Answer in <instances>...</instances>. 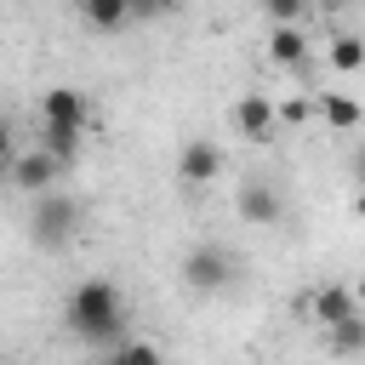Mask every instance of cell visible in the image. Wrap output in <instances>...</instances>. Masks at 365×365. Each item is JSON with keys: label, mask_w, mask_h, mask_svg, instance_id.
<instances>
[{"label": "cell", "mask_w": 365, "mask_h": 365, "mask_svg": "<svg viewBox=\"0 0 365 365\" xmlns=\"http://www.w3.org/2000/svg\"><path fill=\"white\" fill-rule=\"evenodd\" d=\"M234 131H240L245 143H268V137H274V97L245 91V97L234 103Z\"/></svg>", "instance_id": "cell-8"}, {"label": "cell", "mask_w": 365, "mask_h": 365, "mask_svg": "<svg viewBox=\"0 0 365 365\" xmlns=\"http://www.w3.org/2000/svg\"><path fill=\"white\" fill-rule=\"evenodd\" d=\"M74 228H80V200H68L63 188H51V194L34 200V211H29V240L34 245L57 251V245L74 240Z\"/></svg>", "instance_id": "cell-2"}, {"label": "cell", "mask_w": 365, "mask_h": 365, "mask_svg": "<svg viewBox=\"0 0 365 365\" xmlns=\"http://www.w3.org/2000/svg\"><path fill=\"white\" fill-rule=\"evenodd\" d=\"M234 274H240V257H234L228 245H194V251L182 257V285H188V291H200V297L222 291Z\"/></svg>", "instance_id": "cell-3"}, {"label": "cell", "mask_w": 365, "mask_h": 365, "mask_svg": "<svg viewBox=\"0 0 365 365\" xmlns=\"http://www.w3.org/2000/svg\"><path fill=\"white\" fill-rule=\"evenodd\" d=\"M40 125L86 131V125H91V103H86V91H74V86H51V91L40 97Z\"/></svg>", "instance_id": "cell-4"}, {"label": "cell", "mask_w": 365, "mask_h": 365, "mask_svg": "<svg viewBox=\"0 0 365 365\" xmlns=\"http://www.w3.org/2000/svg\"><path fill=\"white\" fill-rule=\"evenodd\" d=\"M234 205H240V217H245L251 228H274V222L285 217V200H279V188H274L268 177H245L240 194H234Z\"/></svg>", "instance_id": "cell-6"}, {"label": "cell", "mask_w": 365, "mask_h": 365, "mask_svg": "<svg viewBox=\"0 0 365 365\" xmlns=\"http://www.w3.org/2000/svg\"><path fill=\"white\" fill-rule=\"evenodd\" d=\"M308 314L319 319V331H336V325L359 319V297H354L348 285H319V291L308 297Z\"/></svg>", "instance_id": "cell-7"}, {"label": "cell", "mask_w": 365, "mask_h": 365, "mask_svg": "<svg viewBox=\"0 0 365 365\" xmlns=\"http://www.w3.org/2000/svg\"><path fill=\"white\" fill-rule=\"evenodd\" d=\"M331 348H336V354H359V348H365V314L348 319V325H336V331H331Z\"/></svg>", "instance_id": "cell-14"}, {"label": "cell", "mask_w": 365, "mask_h": 365, "mask_svg": "<svg viewBox=\"0 0 365 365\" xmlns=\"http://www.w3.org/2000/svg\"><path fill=\"white\" fill-rule=\"evenodd\" d=\"M217 177H222V148H217L211 137H188L182 154H177V182H182V188H205V182H217Z\"/></svg>", "instance_id": "cell-5"}, {"label": "cell", "mask_w": 365, "mask_h": 365, "mask_svg": "<svg viewBox=\"0 0 365 365\" xmlns=\"http://www.w3.org/2000/svg\"><path fill=\"white\" fill-rule=\"evenodd\" d=\"M319 114H325L331 131H354V125H359V103L342 97V91H319Z\"/></svg>", "instance_id": "cell-11"}, {"label": "cell", "mask_w": 365, "mask_h": 365, "mask_svg": "<svg viewBox=\"0 0 365 365\" xmlns=\"http://www.w3.org/2000/svg\"><path fill=\"white\" fill-rule=\"evenodd\" d=\"M103 365H120V359H114V354H108V359H103Z\"/></svg>", "instance_id": "cell-18"}, {"label": "cell", "mask_w": 365, "mask_h": 365, "mask_svg": "<svg viewBox=\"0 0 365 365\" xmlns=\"http://www.w3.org/2000/svg\"><path fill=\"white\" fill-rule=\"evenodd\" d=\"M114 359H120V365H165V354H160L154 342H125Z\"/></svg>", "instance_id": "cell-15"}, {"label": "cell", "mask_w": 365, "mask_h": 365, "mask_svg": "<svg viewBox=\"0 0 365 365\" xmlns=\"http://www.w3.org/2000/svg\"><path fill=\"white\" fill-rule=\"evenodd\" d=\"M0 182H11V160H0Z\"/></svg>", "instance_id": "cell-17"}, {"label": "cell", "mask_w": 365, "mask_h": 365, "mask_svg": "<svg viewBox=\"0 0 365 365\" xmlns=\"http://www.w3.org/2000/svg\"><path fill=\"white\" fill-rule=\"evenodd\" d=\"M0 160H17V148H11V120H0Z\"/></svg>", "instance_id": "cell-16"}, {"label": "cell", "mask_w": 365, "mask_h": 365, "mask_svg": "<svg viewBox=\"0 0 365 365\" xmlns=\"http://www.w3.org/2000/svg\"><path fill=\"white\" fill-rule=\"evenodd\" d=\"M331 63H336L342 74L365 68V40H359V34H336V40H331Z\"/></svg>", "instance_id": "cell-13"}, {"label": "cell", "mask_w": 365, "mask_h": 365, "mask_svg": "<svg viewBox=\"0 0 365 365\" xmlns=\"http://www.w3.org/2000/svg\"><path fill=\"white\" fill-rule=\"evenodd\" d=\"M125 17H131L125 0H91V6H80V23L86 29H120Z\"/></svg>", "instance_id": "cell-12"}, {"label": "cell", "mask_w": 365, "mask_h": 365, "mask_svg": "<svg viewBox=\"0 0 365 365\" xmlns=\"http://www.w3.org/2000/svg\"><path fill=\"white\" fill-rule=\"evenodd\" d=\"M63 319L80 342H114L125 331V302H120V285L114 279H80L63 302Z\"/></svg>", "instance_id": "cell-1"}, {"label": "cell", "mask_w": 365, "mask_h": 365, "mask_svg": "<svg viewBox=\"0 0 365 365\" xmlns=\"http://www.w3.org/2000/svg\"><path fill=\"white\" fill-rule=\"evenodd\" d=\"M57 171H63V165H57L51 154H40V148H34V154H17V160H11V188H23V194L40 200V194H51Z\"/></svg>", "instance_id": "cell-9"}, {"label": "cell", "mask_w": 365, "mask_h": 365, "mask_svg": "<svg viewBox=\"0 0 365 365\" xmlns=\"http://www.w3.org/2000/svg\"><path fill=\"white\" fill-rule=\"evenodd\" d=\"M268 57H274L279 68H302V63H308V34H302L297 23L268 29Z\"/></svg>", "instance_id": "cell-10"}]
</instances>
